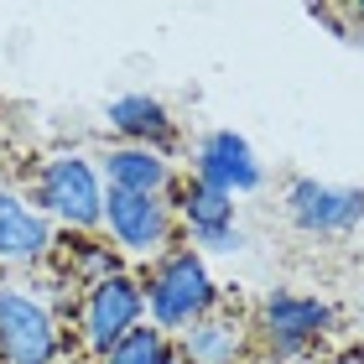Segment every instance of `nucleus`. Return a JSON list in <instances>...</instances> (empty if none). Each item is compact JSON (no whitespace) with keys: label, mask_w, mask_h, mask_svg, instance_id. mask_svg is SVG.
<instances>
[{"label":"nucleus","mask_w":364,"mask_h":364,"mask_svg":"<svg viewBox=\"0 0 364 364\" xmlns=\"http://www.w3.org/2000/svg\"><path fill=\"white\" fill-rule=\"evenodd\" d=\"M42 260H53V224L21 193L0 188V266L37 271Z\"/></svg>","instance_id":"obj_10"},{"label":"nucleus","mask_w":364,"mask_h":364,"mask_svg":"<svg viewBox=\"0 0 364 364\" xmlns=\"http://www.w3.org/2000/svg\"><path fill=\"white\" fill-rule=\"evenodd\" d=\"M343 16H349L354 26H364V0H354V6H343Z\"/></svg>","instance_id":"obj_17"},{"label":"nucleus","mask_w":364,"mask_h":364,"mask_svg":"<svg viewBox=\"0 0 364 364\" xmlns=\"http://www.w3.org/2000/svg\"><path fill=\"white\" fill-rule=\"evenodd\" d=\"M146 291V312H151V328L161 333H182L198 318H208L213 302H219V287L203 271V255L188 250V245H172L167 255L151 266V276L141 281Z\"/></svg>","instance_id":"obj_1"},{"label":"nucleus","mask_w":364,"mask_h":364,"mask_svg":"<svg viewBox=\"0 0 364 364\" xmlns=\"http://www.w3.org/2000/svg\"><path fill=\"white\" fill-rule=\"evenodd\" d=\"M172 364H177V354H172Z\"/></svg>","instance_id":"obj_18"},{"label":"nucleus","mask_w":364,"mask_h":364,"mask_svg":"<svg viewBox=\"0 0 364 364\" xmlns=\"http://www.w3.org/2000/svg\"><path fill=\"white\" fill-rule=\"evenodd\" d=\"M105 120H109V130L125 146H146V151H161V156L177 146V120L167 114V105L151 99V94H120V99H109Z\"/></svg>","instance_id":"obj_12"},{"label":"nucleus","mask_w":364,"mask_h":364,"mask_svg":"<svg viewBox=\"0 0 364 364\" xmlns=\"http://www.w3.org/2000/svg\"><path fill=\"white\" fill-rule=\"evenodd\" d=\"M58 318L37 291L0 287V364H58Z\"/></svg>","instance_id":"obj_5"},{"label":"nucleus","mask_w":364,"mask_h":364,"mask_svg":"<svg viewBox=\"0 0 364 364\" xmlns=\"http://www.w3.org/2000/svg\"><path fill=\"white\" fill-rule=\"evenodd\" d=\"M193 177L235 198V193H255L266 172H260V161H255V151H250L245 136H235V130H213V136H203L198 151H193Z\"/></svg>","instance_id":"obj_9"},{"label":"nucleus","mask_w":364,"mask_h":364,"mask_svg":"<svg viewBox=\"0 0 364 364\" xmlns=\"http://www.w3.org/2000/svg\"><path fill=\"white\" fill-rule=\"evenodd\" d=\"M31 208L42 219H58L73 235H94L99 219H105V182L89 156H47L37 172V188H31Z\"/></svg>","instance_id":"obj_2"},{"label":"nucleus","mask_w":364,"mask_h":364,"mask_svg":"<svg viewBox=\"0 0 364 364\" xmlns=\"http://www.w3.org/2000/svg\"><path fill=\"white\" fill-rule=\"evenodd\" d=\"M177 364H245L250 354V328L235 312H208L193 328L177 333Z\"/></svg>","instance_id":"obj_11"},{"label":"nucleus","mask_w":364,"mask_h":364,"mask_svg":"<svg viewBox=\"0 0 364 364\" xmlns=\"http://www.w3.org/2000/svg\"><path fill=\"white\" fill-rule=\"evenodd\" d=\"M177 219L188 224V235L203 245V250H213V255H229V250L245 245L240 224H235V198L208 188V182H198V177H188L177 188Z\"/></svg>","instance_id":"obj_8"},{"label":"nucleus","mask_w":364,"mask_h":364,"mask_svg":"<svg viewBox=\"0 0 364 364\" xmlns=\"http://www.w3.org/2000/svg\"><path fill=\"white\" fill-rule=\"evenodd\" d=\"M333 364H364V343H354V349H343Z\"/></svg>","instance_id":"obj_16"},{"label":"nucleus","mask_w":364,"mask_h":364,"mask_svg":"<svg viewBox=\"0 0 364 364\" xmlns=\"http://www.w3.org/2000/svg\"><path fill=\"white\" fill-rule=\"evenodd\" d=\"M99 364H172V338L161 333V328L141 323V328H130L120 343H109V349L99 354Z\"/></svg>","instance_id":"obj_14"},{"label":"nucleus","mask_w":364,"mask_h":364,"mask_svg":"<svg viewBox=\"0 0 364 364\" xmlns=\"http://www.w3.org/2000/svg\"><path fill=\"white\" fill-rule=\"evenodd\" d=\"M287 219L302 229V235H354L364 224V193L359 188H333V182L318 177H296L287 188Z\"/></svg>","instance_id":"obj_7"},{"label":"nucleus","mask_w":364,"mask_h":364,"mask_svg":"<svg viewBox=\"0 0 364 364\" xmlns=\"http://www.w3.org/2000/svg\"><path fill=\"white\" fill-rule=\"evenodd\" d=\"M141 312H146V291L130 271H114L105 281L84 287V307H78V333H84L89 354L99 359L109 343H120L130 328H141Z\"/></svg>","instance_id":"obj_6"},{"label":"nucleus","mask_w":364,"mask_h":364,"mask_svg":"<svg viewBox=\"0 0 364 364\" xmlns=\"http://www.w3.org/2000/svg\"><path fill=\"white\" fill-rule=\"evenodd\" d=\"M338 323L333 302L323 296H302V291H271L260 296L250 338L260 343L266 359H302L318 338H328V328Z\"/></svg>","instance_id":"obj_3"},{"label":"nucleus","mask_w":364,"mask_h":364,"mask_svg":"<svg viewBox=\"0 0 364 364\" xmlns=\"http://www.w3.org/2000/svg\"><path fill=\"white\" fill-rule=\"evenodd\" d=\"M99 182L114 193H167L172 182V167L161 151H146V146H109L99 156Z\"/></svg>","instance_id":"obj_13"},{"label":"nucleus","mask_w":364,"mask_h":364,"mask_svg":"<svg viewBox=\"0 0 364 364\" xmlns=\"http://www.w3.org/2000/svg\"><path fill=\"white\" fill-rule=\"evenodd\" d=\"M63 271H68V281H84V287H94V281H105L120 271V260H114V250L105 240L94 235H73L68 250H63Z\"/></svg>","instance_id":"obj_15"},{"label":"nucleus","mask_w":364,"mask_h":364,"mask_svg":"<svg viewBox=\"0 0 364 364\" xmlns=\"http://www.w3.org/2000/svg\"><path fill=\"white\" fill-rule=\"evenodd\" d=\"M99 229H109V240L120 245L125 255H167L172 235H177V213L167 198L156 193H114L105 188V219Z\"/></svg>","instance_id":"obj_4"}]
</instances>
